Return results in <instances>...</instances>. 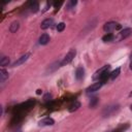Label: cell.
<instances>
[{"mask_svg": "<svg viewBox=\"0 0 132 132\" xmlns=\"http://www.w3.org/2000/svg\"><path fill=\"white\" fill-rule=\"evenodd\" d=\"M75 55H76V51H75L74 48L70 50V51L66 54V56L64 57V59L60 62V66H65V65H67V64H69V63L73 60V58L75 57Z\"/></svg>", "mask_w": 132, "mask_h": 132, "instance_id": "cell-1", "label": "cell"}, {"mask_svg": "<svg viewBox=\"0 0 132 132\" xmlns=\"http://www.w3.org/2000/svg\"><path fill=\"white\" fill-rule=\"evenodd\" d=\"M120 27H121V26H120L118 23H116V22H107V23L104 24L103 30H104L105 32H107V34H109L110 32H112V31L119 29Z\"/></svg>", "mask_w": 132, "mask_h": 132, "instance_id": "cell-2", "label": "cell"}, {"mask_svg": "<svg viewBox=\"0 0 132 132\" xmlns=\"http://www.w3.org/2000/svg\"><path fill=\"white\" fill-rule=\"evenodd\" d=\"M119 110V105H110V106H106L102 112L103 117H110L112 116L114 112H117Z\"/></svg>", "mask_w": 132, "mask_h": 132, "instance_id": "cell-3", "label": "cell"}, {"mask_svg": "<svg viewBox=\"0 0 132 132\" xmlns=\"http://www.w3.org/2000/svg\"><path fill=\"white\" fill-rule=\"evenodd\" d=\"M30 53H26L25 55H23V56H21L16 61H14L13 63H12V67H16V66H20V65H22V64H24L29 58H30Z\"/></svg>", "mask_w": 132, "mask_h": 132, "instance_id": "cell-4", "label": "cell"}, {"mask_svg": "<svg viewBox=\"0 0 132 132\" xmlns=\"http://www.w3.org/2000/svg\"><path fill=\"white\" fill-rule=\"evenodd\" d=\"M103 84H104V82H102V81H100V80H98L97 82H94L93 85H91V86L86 90L87 94H90V93H94V92H96V91H99V89L103 86Z\"/></svg>", "mask_w": 132, "mask_h": 132, "instance_id": "cell-5", "label": "cell"}, {"mask_svg": "<svg viewBox=\"0 0 132 132\" xmlns=\"http://www.w3.org/2000/svg\"><path fill=\"white\" fill-rule=\"evenodd\" d=\"M109 68H110V66L109 65H105V66H103V67H101L100 69H98L95 73H94V75H93V79H100V76L105 72V71H107V70H109Z\"/></svg>", "mask_w": 132, "mask_h": 132, "instance_id": "cell-6", "label": "cell"}, {"mask_svg": "<svg viewBox=\"0 0 132 132\" xmlns=\"http://www.w3.org/2000/svg\"><path fill=\"white\" fill-rule=\"evenodd\" d=\"M54 124H55V121H54V119H52V118H44V119H42V120H40V121L38 122V126H40V127L53 126Z\"/></svg>", "mask_w": 132, "mask_h": 132, "instance_id": "cell-7", "label": "cell"}, {"mask_svg": "<svg viewBox=\"0 0 132 132\" xmlns=\"http://www.w3.org/2000/svg\"><path fill=\"white\" fill-rule=\"evenodd\" d=\"M132 33V29L131 28H126L124 30L121 31L120 33V36H119V40H123V39H126L127 37H129Z\"/></svg>", "mask_w": 132, "mask_h": 132, "instance_id": "cell-8", "label": "cell"}, {"mask_svg": "<svg viewBox=\"0 0 132 132\" xmlns=\"http://www.w3.org/2000/svg\"><path fill=\"white\" fill-rule=\"evenodd\" d=\"M53 24H54V20L53 19H45L44 21H42V23L40 25V28L42 30H45V29H48L50 27H52Z\"/></svg>", "mask_w": 132, "mask_h": 132, "instance_id": "cell-9", "label": "cell"}, {"mask_svg": "<svg viewBox=\"0 0 132 132\" xmlns=\"http://www.w3.org/2000/svg\"><path fill=\"white\" fill-rule=\"evenodd\" d=\"M84 76H85V69L81 66L77 67L76 68V71H75V77H76V79L77 80H80V79L84 78Z\"/></svg>", "mask_w": 132, "mask_h": 132, "instance_id": "cell-10", "label": "cell"}, {"mask_svg": "<svg viewBox=\"0 0 132 132\" xmlns=\"http://www.w3.org/2000/svg\"><path fill=\"white\" fill-rule=\"evenodd\" d=\"M48 41H50V36H48V34H46V33H43V34L39 37V44L45 45V44L48 43Z\"/></svg>", "mask_w": 132, "mask_h": 132, "instance_id": "cell-11", "label": "cell"}, {"mask_svg": "<svg viewBox=\"0 0 132 132\" xmlns=\"http://www.w3.org/2000/svg\"><path fill=\"white\" fill-rule=\"evenodd\" d=\"M7 78H8V72L5 69L1 68L0 69V80H1V82L3 84Z\"/></svg>", "mask_w": 132, "mask_h": 132, "instance_id": "cell-12", "label": "cell"}, {"mask_svg": "<svg viewBox=\"0 0 132 132\" xmlns=\"http://www.w3.org/2000/svg\"><path fill=\"white\" fill-rule=\"evenodd\" d=\"M29 8H31V11L36 12L38 10V8H39L38 2L37 1H31V2H29Z\"/></svg>", "mask_w": 132, "mask_h": 132, "instance_id": "cell-13", "label": "cell"}, {"mask_svg": "<svg viewBox=\"0 0 132 132\" xmlns=\"http://www.w3.org/2000/svg\"><path fill=\"white\" fill-rule=\"evenodd\" d=\"M80 107V103L78 102V101H74L70 106H69V108H68V110L70 111V112H73V111H76L78 108Z\"/></svg>", "mask_w": 132, "mask_h": 132, "instance_id": "cell-14", "label": "cell"}, {"mask_svg": "<svg viewBox=\"0 0 132 132\" xmlns=\"http://www.w3.org/2000/svg\"><path fill=\"white\" fill-rule=\"evenodd\" d=\"M19 28H20L19 22H12L11 25L9 26V31H10L11 33H15V32L19 30Z\"/></svg>", "mask_w": 132, "mask_h": 132, "instance_id": "cell-15", "label": "cell"}, {"mask_svg": "<svg viewBox=\"0 0 132 132\" xmlns=\"http://www.w3.org/2000/svg\"><path fill=\"white\" fill-rule=\"evenodd\" d=\"M8 64H9V58H7V57H2V58L0 59V66L5 67V66H7Z\"/></svg>", "mask_w": 132, "mask_h": 132, "instance_id": "cell-16", "label": "cell"}, {"mask_svg": "<svg viewBox=\"0 0 132 132\" xmlns=\"http://www.w3.org/2000/svg\"><path fill=\"white\" fill-rule=\"evenodd\" d=\"M120 72H121V69L120 68H117V69H114L111 73H110V79H116L118 76H119V74H120Z\"/></svg>", "mask_w": 132, "mask_h": 132, "instance_id": "cell-17", "label": "cell"}, {"mask_svg": "<svg viewBox=\"0 0 132 132\" xmlns=\"http://www.w3.org/2000/svg\"><path fill=\"white\" fill-rule=\"evenodd\" d=\"M112 39H113V35H112V34H110V33L102 37V40H103V41H105V42H107V41H111Z\"/></svg>", "mask_w": 132, "mask_h": 132, "instance_id": "cell-18", "label": "cell"}, {"mask_svg": "<svg viewBox=\"0 0 132 132\" xmlns=\"http://www.w3.org/2000/svg\"><path fill=\"white\" fill-rule=\"evenodd\" d=\"M65 26H66V25H65L64 23H59V24L57 25V31H58V32H62V31L65 29Z\"/></svg>", "mask_w": 132, "mask_h": 132, "instance_id": "cell-19", "label": "cell"}, {"mask_svg": "<svg viewBox=\"0 0 132 132\" xmlns=\"http://www.w3.org/2000/svg\"><path fill=\"white\" fill-rule=\"evenodd\" d=\"M97 102H98V98L97 97L92 98L91 101H90V107H95V105L97 104Z\"/></svg>", "mask_w": 132, "mask_h": 132, "instance_id": "cell-20", "label": "cell"}, {"mask_svg": "<svg viewBox=\"0 0 132 132\" xmlns=\"http://www.w3.org/2000/svg\"><path fill=\"white\" fill-rule=\"evenodd\" d=\"M76 3H77L76 0H71V1H69V2H68V9H70V8L73 7V6H75Z\"/></svg>", "mask_w": 132, "mask_h": 132, "instance_id": "cell-21", "label": "cell"}, {"mask_svg": "<svg viewBox=\"0 0 132 132\" xmlns=\"http://www.w3.org/2000/svg\"><path fill=\"white\" fill-rule=\"evenodd\" d=\"M52 99V95L50 94V93H46L44 96H43V101L44 102H47V101H50Z\"/></svg>", "mask_w": 132, "mask_h": 132, "instance_id": "cell-22", "label": "cell"}, {"mask_svg": "<svg viewBox=\"0 0 132 132\" xmlns=\"http://www.w3.org/2000/svg\"><path fill=\"white\" fill-rule=\"evenodd\" d=\"M129 67H130V69L132 70V60H131V62H130V66H129Z\"/></svg>", "mask_w": 132, "mask_h": 132, "instance_id": "cell-23", "label": "cell"}, {"mask_svg": "<svg viewBox=\"0 0 132 132\" xmlns=\"http://www.w3.org/2000/svg\"><path fill=\"white\" fill-rule=\"evenodd\" d=\"M36 93H37V94H40V93H41V90H37V92H36Z\"/></svg>", "mask_w": 132, "mask_h": 132, "instance_id": "cell-24", "label": "cell"}, {"mask_svg": "<svg viewBox=\"0 0 132 132\" xmlns=\"http://www.w3.org/2000/svg\"><path fill=\"white\" fill-rule=\"evenodd\" d=\"M129 96H130V97H132V91L130 92V94H129Z\"/></svg>", "mask_w": 132, "mask_h": 132, "instance_id": "cell-25", "label": "cell"}, {"mask_svg": "<svg viewBox=\"0 0 132 132\" xmlns=\"http://www.w3.org/2000/svg\"><path fill=\"white\" fill-rule=\"evenodd\" d=\"M130 59H131V60H132V53H131V54H130Z\"/></svg>", "mask_w": 132, "mask_h": 132, "instance_id": "cell-26", "label": "cell"}, {"mask_svg": "<svg viewBox=\"0 0 132 132\" xmlns=\"http://www.w3.org/2000/svg\"><path fill=\"white\" fill-rule=\"evenodd\" d=\"M130 109H131V111H132V104L130 105Z\"/></svg>", "mask_w": 132, "mask_h": 132, "instance_id": "cell-27", "label": "cell"}]
</instances>
